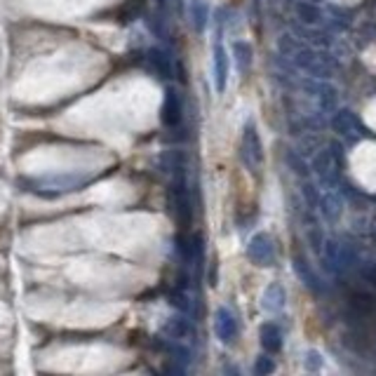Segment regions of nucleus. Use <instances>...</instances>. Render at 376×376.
Instances as JSON below:
<instances>
[{"label":"nucleus","instance_id":"nucleus-1","mask_svg":"<svg viewBox=\"0 0 376 376\" xmlns=\"http://www.w3.org/2000/svg\"><path fill=\"white\" fill-rule=\"evenodd\" d=\"M170 207L177 221L181 223V228L190 226V221H193V207H190V195L186 188V179H183V170L174 174V181L170 186Z\"/></svg>","mask_w":376,"mask_h":376},{"label":"nucleus","instance_id":"nucleus-2","mask_svg":"<svg viewBox=\"0 0 376 376\" xmlns=\"http://www.w3.org/2000/svg\"><path fill=\"white\" fill-rule=\"evenodd\" d=\"M294 61H297V66L301 71H306L308 76L313 78H332L334 71H337V66H334V61L327 57V54L322 52H315V50H299L297 57H294Z\"/></svg>","mask_w":376,"mask_h":376},{"label":"nucleus","instance_id":"nucleus-3","mask_svg":"<svg viewBox=\"0 0 376 376\" xmlns=\"http://www.w3.org/2000/svg\"><path fill=\"white\" fill-rule=\"evenodd\" d=\"M240 156H243V163L250 167L254 172L257 170V165L263 160V146H261V139H259V132L254 123L245 125V134H243V146H240Z\"/></svg>","mask_w":376,"mask_h":376},{"label":"nucleus","instance_id":"nucleus-4","mask_svg":"<svg viewBox=\"0 0 376 376\" xmlns=\"http://www.w3.org/2000/svg\"><path fill=\"white\" fill-rule=\"evenodd\" d=\"M273 254H275V247L268 233H257L250 240V245H247V257H250V261L257 263V266H270L273 263Z\"/></svg>","mask_w":376,"mask_h":376},{"label":"nucleus","instance_id":"nucleus-5","mask_svg":"<svg viewBox=\"0 0 376 376\" xmlns=\"http://www.w3.org/2000/svg\"><path fill=\"white\" fill-rule=\"evenodd\" d=\"M146 61H148V66L151 71L158 76V78H172L174 76V63H172V57L167 54L163 47H151V50L146 52Z\"/></svg>","mask_w":376,"mask_h":376},{"label":"nucleus","instance_id":"nucleus-6","mask_svg":"<svg viewBox=\"0 0 376 376\" xmlns=\"http://www.w3.org/2000/svg\"><path fill=\"white\" fill-rule=\"evenodd\" d=\"M38 186L40 188H34L36 193L57 195V193H66V190H73L78 186H83V181L76 179V177H52V179H40Z\"/></svg>","mask_w":376,"mask_h":376},{"label":"nucleus","instance_id":"nucleus-7","mask_svg":"<svg viewBox=\"0 0 376 376\" xmlns=\"http://www.w3.org/2000/svg\"><path fill=\"white\" fill-rule=\"evenodd\" d=\"M163 125L165 127H177L181 123V99L177 90H172V87H167L165 90V101H163Z\"/></svg>","mask_w":376,"mask_h":376},{"label":"nucleus","instance_id":"nucleus-8","mask_svg":"<svg viewBox=\"0 0 376 376\" xmlns=\"http://www.w3.org/2000/svg\"><path fill=\"white\" fill-rule=\"evenodd\" d=\"M214 332H217V337L223 341V343H230L235 339L238 334V322L233 313H230L228 308H219L217 315H214Z\"/></svg>","mask_w":376,"mask_h":376},{"label":"nucleus","instance_id":"nucleus-9","mask_svg":"<svg viewBox=\"0 0 376 376\" xmlns=\"http://www.w3.org/2000/svg\"><path fill=\"white\" fill-rule=\"evenodd\" d=\"M292 266H294V273L299 275V280L308 287L310 292H322V285H320V278L313 273L310 263H308L306 259H303V254H294V257H292Z\"/></svg>","mask_w":376,"mask_h":376},{"label":"nucleus","instance_id":"nucleus-10","mask_svg":"<svg viewBox=\"0 0 376 376\" xmlns=\"http://www.w3.org/2000/svg\"><path fill=\"white\" fill-rule=\"evenodd\" d=\"M228 83V54L223 50V45H214V85H217V92L226 90Z\"/></svg>","mask_w":376,"mask_h":376},{"label":"nucleus","instance_id":"nucleus-11","mask_svg":"<svg viewBox=\"0 0 376 376\" xmlns=\"http://www.w3.org/2000/svg\"><path fill=\"white\" fill-rule=\"evenodd\" d=\"M285 301H287V294H285V287L278 285V283H270L266 287L261 297V306L268 310V313H280L285 308Z\"/></svg>","mask_w":376,"mask_h":376},{"label":"nucleus","instance_id":"nucleus-12","mask_svg":"<svg viewBox=\"0 0 376 376\" xmlns=\"http://www.w3.org/2000/svg\"><path fill=\"white\" fill-rule=\"evenodd\" d=\"M357 116L348 108H339L337 113L332 116V130L339 134H350L357 130Z\"/></svg>","mask_w":376,"mask_h":376},{"label":"nucleus","instance_id":"nucleus-13","mask_svg":"<svg viewBox=\"0 0 376 376\" xmlns=\"http://www.w3.org/2000/svg\"><path fill=\"white\" fill-rule=\"evenodd\" d=\"M294 12H297V17L303 24H308V26H317V24H322V19H325L322 10L313 5V0H310V3H306V0H299V3H294Z\"/></svg>","mask_w":376,"mask_h":376},{"label":"nucleus","instance_id":"nucleus-14","mask_svg":"<svg viewBox=\"0 0 376 376\" xmlns=\"http://www.w3.org/2000/svg\"><path fill=\"white\" fill-rule=\"evenodd\" d=\"M261 346L268 350V353H278L280 348H283V332L278 330L275 325H261Z\"/></svg>","mask_w":376,"mask_h":376},{"label":"nucleus","instance_id":"nucleus-15","mask_svg":"<svg viewBox=\"0 0 376 376\" xmlns=\"http://www.w3.org/2000/svg\"><path fill=\"white\" fill-rule=\"evenodd\" d=\"M163 332H165L170 339H186L188 334H190V322H188L186 317L174 315V317H170V320L165 322Z\"/></svg>","mask_w":376,"mask_h":376},{"label":"nucleus","instance_id":"nucleus-16","mask_svg":"<svg viewBox=\"0 0 376 376\" xmlns=\"http://www.w3.org/2000/svg\"><path fill=\"white\" fill-rule=\"evenodd\" d=\"M207 19H210V7H207L205 0H190V21H193V29L198 34L205 31Z\"/></svg>","mask_w":376,"mask_h":376},{"label":"nucleus","instance_id":"nucleus-17","mask_svg":"<svg viewBox=\"0 0 376 376\" xmlns=\"http://www.w3.org/2000/svg\"><path fill=\"white\" fill-rule=\"evenodd\" d=\"M233 52H235L238 68L243 71V73H247V71H250V66H252V57H254L252 45L245 43V40H235V43H233Z\"/></svg>","mask_w":376,"mask_h":376},{"label":"nucleus","instance_id":"nucleus-18","mask_svg":"<svg viewBox=\"0 0 376 376\" xmlns=\"http://www.w3.org/2000/svg\"><path fill=\"white\" fill-rule=\"evenodd\" d=\"M320 205H322V214H325V219L327 221H337L341 217V212H343V203H341V198L337 193H327L322 200H320Z\"/></svg>","mask_w":376,"mask_h":376},{"label":"nucleus","instance_id":"nucleus-19","mask_svg":"<svg viewBox=\"0 0 376 376\" xmlns=\"http://www.w3.org/2000/svg\"><path fill=\"white\" fill-rule=\"evenodd\" d=\"M160 167H163V172L177 174L183 170V156L179 151H167V153L160 156Z\"/></svg>","mask_w":376,"mask_h":376},{"label":"nucleus","instance_id":"nucleus-20","mask_svg":"<svg viewBox=\"0 0 376 376\" xmlns=\"http://www.w3.org/2000/svg\"><path fill=\"white\" fill-rule=\"evenodd\" d=\"M350 306H353L357 313L367 315V313H372V310H374V297H372V294L357 292V294H353V299H350Z\"/></svg>","mask_w":376,"mask_h":376},{"label":"nucleus","instance_id":"nucleus-21","mask_svg":"<svg viewBox=\"0 0 376 376\" xmlns=\"http://www.w3.org/2000/svg\"><path fill=\"white\" fill-rule=\"evenodd\" d=\"M317 87H320V92H322V94H317L320 103H322V108L325 111H332L334 106H337V90H334L332 85H317Z\"/></svg>","mask_w":376,"mask_h":376},{"label":"nucleus","instance_id":"nucleus-22","mask_svg":"<svg viewBox=\"0 0 376 376\" xmlns=\"http://www.w3.org/2000/svg\"><path fill=\"white\" fill-rule=\"evenodd\" d=\"M254 372H257L259 376H266L270 372H275V362H273V357H268V355H259L257 357V365H254Z\"/></svg>","mask_w":376,"mask_h":376},{"label":"nucleus","instance_id":"nucleus-23","mask_svg":"<svg viewBox=\"0 0 376 376\" xmlns=\"http://www.w3.org/2000/svg\"><path fill=\"white\" fill-rule=\"evenodd\" d=\"M320 367H322V355H320L317 350H308V353H306V370L308 372H313V370L317 372Z\"/></svg>","mask_w":376,"mask_h":376},{"label":"nucleus","instance_id":"nucleus-24","mask_svg":"<svg viewBox=\"0 0 376 376\" xmlns=\"http://www.w3.org/2000/svg\"><path fill=\"white\" fill-rule=\"evenodd\" d=\"M287 163H290L292 167L297 165V174H299V177H306V165H303L297 156H292V153H290V156H287Z\"/></svg>","mask_w":376,"mask_h":376}]
</instances>
